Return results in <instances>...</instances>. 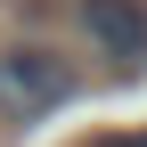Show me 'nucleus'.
Segmentation results:
<instances>
[{
    "instance_id": "f03ea898",
    "label": "nucleus",
    "mask_w": 147,
    "mask_h": 147,
    "mask_svg": "<svg viewBox=\"0 0 147 147\" xmlns=\"http://www.w3.org/2000/svg\"><path fill=\"white\" fill-rule=\"evenodd\" d=\"M82 33L115 65H147V0H82Z\"/></svg>"
},
{
    "instance_id": "f257e3e1",
    "label": "nucleus",
    "mask_w": 147,
    "mask_h": 147,
    "mask_svg": "<svg viewBox=\"0 0 147 147\" xmlns=\"http://www.w3.org/2000/svg\"><path fill=\"white\" fill-rule=\"evenodd\" d=\"M65 98H74V65L57 49H33V41L0 49V123H41Z\"/></svg>"
},
{
    "instance_id": "7ed1b4c3",
    "label": "nucleus",
    "mask_w": 147,
    "mask_h": 147,
    "mask_svg": "<svg viewBox=\"0 0 147 147\" xmlns=\"http://www.w3.org/2000/svg\"><path fill=\"white\" fill-rule=\"evenodd\" d=\"M90 147H147V131H115V139H90Z\"/></svg>"
}]
</instances>
